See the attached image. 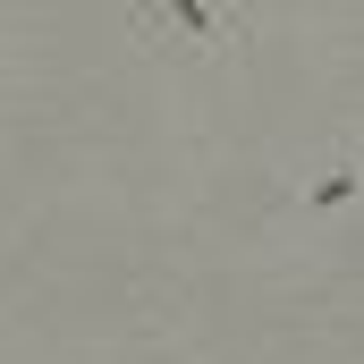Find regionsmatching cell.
I'll return each instance as SVG.
<instances>
[{
  "instance_id": "7a4b0ae2",
  "label": "cell",
  "mask_w": 364,
  "mask_h": 364,
  "mask_svg": "<svg viewBox=\"0 0 364 364\" xmlns=\"http://www.w3.org/2000/svg\"><path fill=\"white\" fill-rule=\"evenodd\" d=\"M348 195H356V161H348V153H339L322 178H296V203H314V212H339Z\"/></svg>"
},
{
  "instance_id": "6da1fadb",
  "label": "cell",
  "mask_w": 364,
  "mask_h": 364,
  "mask_svg": "<svg viewBox=\"0 0 364 364\" xmlns=\"http://www.w3.org/2000/svg\"><path fill=\"white\" fill-rule=\"evenodd\" d=\"M127 34L153 60H237L255 43V17L246 9H212V0H136Z\"/></svg>"
},
{
  "instance_id": "3957f363",
  "label": "cell",
  "mask_w": 364,
  "mask_h": 364,
  "mask_svg": "<svg viewBox=\"0 0 364 364\" xmlns=\"http://www.w3.org/2000/svg\"><path fill=\"white\" fill-rule=\"evenodd\" d=\"M0 102H9V60H0Z\"/></svg>"
}]
</instances>
